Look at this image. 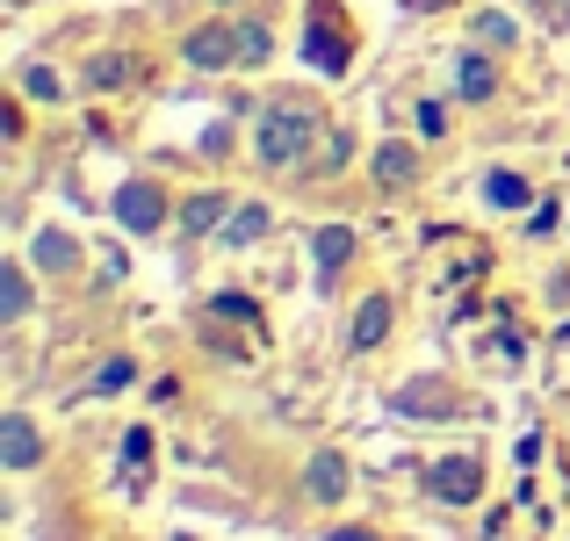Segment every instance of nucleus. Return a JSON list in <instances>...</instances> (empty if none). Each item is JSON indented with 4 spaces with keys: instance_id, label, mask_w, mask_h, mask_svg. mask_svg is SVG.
Returning <instances> with one entry per match:
<instances>
[{
    "instance_id": "f257e3e1",
    "label": "nucleus",
    "mask_w": 570,
    "mask_h": 541,
    "mask_svg": "<svg viewBox=\"0 0 570 541\" xmlns=\"http://www.w3.org/2000/svg\"><path fill=\"white\" fill-rule=\"evenodd\" d=\"M311 138H318V109L311 101H267L261 109V167H296L311 159Z\"/></svg>"
},
{
    "instance_id": "f03ea898",
    "label": "nucleus",
    "mask_w": 570,
    "mask_h": 541,
    "mask_svg": "<svg viewBox=\"0 0 570 541\" xmlns=\"http://www.w3.org/2000/svg\"><path fill=\"white\" fill-rule=\"evenodd\" d=\"M304 58L318 72H347V58H354V37L340 29V8L333 0H311V29H304Z\"/></svg>"
},
{
    "instance_id": "7ed1b4c3",
    "label": "nucleus",
    "mask_w": 570,
    "mask_h": 541,
    "mask_svg": "<svg viewBox=\"0 0 570 541\" xmlns=\"http://www.w3.org/2000/svg\"><path fill=\"white\" fill-rule=\"evenodd\" d=\"M426 491H433L441 505H470L476 491H484V462H476V455H441V462L426 470Z\"/></svg>"
},
{
    "instance_id": "20e7f679",
    "label": "nucleus",
    "mask_w": 570,
    "mask_h": 541,
    "mask_svg": "<svg viewBox=\"0 0 570 541\" xmlns=\"http://www.w3.org/2000/svg\"><path fill=\"white\" fill-rule=\"evenodd\" d=\"M116 224H124V232H159V224H167L159 180H124V188H116Z\"/></svg>"
},
{
    "instance_id": "39448f33",
    "label": "nucleus",
    "mask_w": 570,
    "mask_h": 541,
    "mask_svg": "<svg viewBox=\"0 0 570 541\" xmlns=\"http://www.w3.org/2000/svg\"><path fill=\"white\" fill-rule=\"evenodd\" d=\"M181 58L195 72H224V66H238V29L232 22H203L195 37L181 43Z\"/></svg>"
},
{
    "instance_id": "423d86ee",
    "label": "nucleus",
    "mask_w": 570,
    "mask_h": 541,
    "mask_svg": "<svg viewBox=\"0 0 570 541\" xmlns=\"http://www.w3.org/2000/svg\"><path fill=\"white\" fill-rule=\"evenodd\" d=\"M304 491L318 505H340V499H347V455H340V447H318L311 470H304Z\"/></svg>"
},
{
    "instance_id": "0eeeda50",
    "label": "nucleus",
    "mask_w": 570,
    "mask_h": 541,
    "mask_svg": "<svg viewBox=\"0 0 570 541\" xmlns=\"http://www.w3.org/2000/svg\"><path fill=\"white\" fill-rule=\"evenodd\" d=\"M455 404H462V397H455L448 383H433V375H419V383L397 390V412H412V419H448Z\"/></svg>"
},
{
    "instance_id": "6e6552de",
    "label": "nucleus",
    "mask_w": 570,
    "mask_h": 541,
    "mask_svg": "<svg viewBox=\"0 0 570 541\" xmlns=\"http://www.w3.org/2000/svg\"><path fill=\"white\" fill-rule=\"evenodd\" d=\"M0 455H8V470H37L43 441H37V426H29L22 412H8V419H0Z\"/></svg>"
},
{
    "instance_id": "1a4fd4ad",
    "label": "nucleus",
    "mask_w": 570,
    "mask_h": 541,
    "mask_svg": "<svg viewBox=\"0 0 570 541\" xmlns=\"http://www.w3.org/2000/svg\"><path fill=\"white\" fill-rule=\"evenodd\" d=\"M383 333H390V296H362V311H354V354H368V347H383Z\"/></svg>"
},
{
    "instance_id": "9d476101",
    "label": "nucleus",
    "mask_w": 570,
    "mask_h": 541,
    "mask_svg": "<svg viewBox=\"0 0 570 541\" xmlns=\"http://www.w3.org/2000/svg\"><path fill=\"white\" fill-rule=\"evenodd\" d=\"M37 267H43V275L80 267V238H72V232H37Z\"/></svg>"
},
{
    "instance_id": "9b49d317",
    "label": "nucleus",
    "mask_w": 570,
    "mask_h": 541,
    "mask_svg": "<svg viewBox=\"0 0 570 541\" xmlns=\"http://www.w3.org/2000/svg\"><path fill=\"white\" fill-rule=\"evenodd\" d=\"M455 87H462V101H484L491 87H499V72H491V58L462 51V58H455Z\"/></svg>"
},
{
    "instance_id": "f8f14e48",
    "label": "nucleus",
    "mask_w": 570,
    "mask_h": 541,
    "mask_svg": "<svg viewBox=\"0 0 570 541\" xmlns=\"http://www.w3.org/2000/svg\"><path fill=\"white\" fill-rule=\"evenodd\" d=\"M347 253H354V232L347 224H325L318 232V282H333L340 267H347Z\"/></svg>"
},
{
    "instance_id": "ddd939ff",
    "label": "nucleus",
    "mask_w": 570,
    "mask_h": 541,
    "mask_svg": "<svg viewBox=\"0 0 570 541\" xmlns=\"http://www.w3.org/2000/svg\"><path fill=\"white\" fill-rule=\"evenodd\" d=\"M412 174H419V153H412V145H397V138H390L383 153H376V180H383V188H404Z\"/></svg>"
},
{
    "instance_id": "4468645a",
    "label": "nucleus",
    "mask_w": 570,
    "mask_h": 541,
    "mask_svg": "<svg viewBox=\"0 0 570 541\" xmlns=\"http://www.w3.org/2000/svg\"><path fill=\"white\" fill-rule=\"evenodd\" d=\"M224 217H232V203H224V195H195V203L181 209V232H188V238H203V232H217Z\"/></svg>"
},
{
    "instance_id": "2eb2a0df",
    "label": "nucleus",
    "mask_w": 570,
    "mask_h": 541,
    "mask_svg": "<svg viewBox=\"0 0 570 541\" xmlns=\"http://www.w3.org/2000/svg\"><path fill=\"white\" fill-rule=\"evenodd\" d=\"M528 195H534V188H528L520 174H505V167L484 180V203H491V209H528Z\"/></svg>"
},
{
    "instance_id": "dca6fc26",
    "label": "nucleus",
    "mask_w": 570,
    "mask_h": 541,
    "mask_svg": "<svg viewBox=\"0 0 570 541\" xmlns=\"http://www.w3.org/2000/svg\"><path fill=\"white\" fill-rule=\"evenodd\" d=\"M29 311V267H0V318H22Z\"/></svg>"
},
{
    "instance_id": "f3484780",
    "label": "nucleus",
    "mask_w": 570,
    "mask_h": 541,
    "mask_svg": "<svg viewBox=\"0 0 570 541\" xmlns=\"http://www.w3.org/2000/svg\"><path fill=\"white\" fill-rule=\"evenodd\" d=\"M267 51H275V37L261 22H238V66H267Z\"/></svg>"
},
{
    "instance_id": "a211bd4d",
    "label": "nucleus",
    "mask_w": 570,
    "mask_h": 541,
    "mask_svg": "<svg viewBox=\"0 0 570 541\" xmlns=\"http://www.w3.org/2000/svg\"><path fill=\"white\" fill-rule=\"evenodd\" d=\"M130 375H138V361H124V354H116V361H101V368H95V397H116V390H124Z\"/></svg>"
},
{
    "instance_id": "6ab92c4d",
    "label": "nucleus",
    "mask_w": 570,
    "mask_h": 541,
    "mask_svg": "<svg viewBox=\"0 0 570 541\" xmlns=\"http://www.w3.org/2000/svg\"><path fill=\"white\" fill-rule=\"evenodd\" d=\"M87 80H95V87H124V80H130V58H116V51H101V58H95V66H87Z\"/></svg>"
},
{
    "instance_id": "aec40b11",
    "label": "nucleus",
    "mask_w": 570,
    "mask_h": 541,
    "mask_svg": "<svg viewBox=\"0 0 570 541\" xmlns=\"http://www.w3.org/2000/svg\"><path fill=\"white\" fill-rule=\"evenodd\" d=\"M261 232H267V209H261V203H246V209L232 217V246H253Z\"/></svg>"
},
{
    "instance_id": "412c9836",
    "label": "nucleus",
    "mask_w": 570,
    "mask_h": 541,
    "mask_svg": "<svg viewBox=\"0 0 570 541\" xmlns=\"http://www.w3.org/2000/svg\"><path fill=\"white\" fill-rule=\"evenodd\" d=\"M22 87H29L37 101H58V72H51V66H22Z\"/></svg>"
},
{
    "instance_id": "4be33fe9",
    "label": "nucleus",
    "mask_w": 570,
    "mask_h": 541,
    "mask_svg": "<svg viewBox=\"0 0 570 541\" xmlns=\"http://www.w3.org/2000/svg\"><path fill=\"white\" fill-rule=\"evenodd\" d=\"M145 455H153V433L130 426V433H124V462H130V470H145Z\"/></svg>"
},
{
    "instance_id": "5701e85b",
    "label": "nucleus",
    "mask_w": 570,
    "mask_h": 541,
    "mask_svg": "<svg viewBox=\"0 0 570 541\" xmlns=\"http://www.w3.org/2000/svg\"><path fill=\"white\" fill-rule=\"evenodd\" d=\"M476 37L484 43H513V22H505V14H476Z\"/></svg>"
},
{
    "instance_id": "b1692460",
    "label": "nucleus",
    "mask_w": 570,
    "mask_h": 541,
    "mask_svg": "<svg viewBox=\"0 0 570 541\" xmlns=\"http://www.w3.org/2000/svg\"><path fill=\"white\" fill-rule=\"evenodd\" d=\"M419 130H426V138H441V130H448V109H441V101H419Z\"/></svg>"
},
{
    "instance_id": "393cba45",
    "label": "nucleus",
    "mask_w": 570,
    "mask_h": 541,
    "mask_svg": "<svg viewBox=\"0 0 570 541\" xmlns=\"http://www.w3.org/2000/svg\"><path fill=\"white\" fill-rule=\"evenodd\" d=\"M333 541H383V534H368V528H333Z\"/></svg>"
},
{
    "instance_id": "a878e982",
    "label": "nucleus",
    "mask_w": 570,
    "mask_h": 541,
    "mask_svg": "<svg viewBox=\"0 0 570 541\" xmlns=\"http://www.w3.org/2000/svg\"><path fill=\"white\" fill-rule=\"evenodd\" d=\"M412 8H448V0H412Z\"/></svg>"
},
{
    "instance_id": "bb28decb",
    "label": "nucleus",
    "mask_w": 570,
    "mask_h": 541,
    "mask_svg": "<svg viewBox=\"0 0 570 541\" xmlns=\"http://www.w3.org/2000/svg\"><path fill=\"white\" fill-rule=\"evenodd\" d=\"M528 8H557V0H528Z\"/></svg>"
},
{
    "instance_id": "cd10ccee",
    "label": "nucleus",
    "mask_w": 570,
    "mask_h": 541,
    "mask_svg": "<svg viewBox=\"0 0 570 541\" xmlns=\"http://www.w3.org/2000/svg\"><path fill=\"white\" fill-rule=\"evenodd\" d=\"M563 340H570V325H563Z\"/></svg>"
},
{
    "instance_id": "c85d7f7f",
    "label": "nucleus",
    "mask_w": 570,
    "mask_h": 541,
    "mask_svg": "<svg viewBox=\"0 0 570 541\" xmlns=\"http://www.w3.org/2000/svg\"><path fill=\"white\" fill-rule=\"evenodd\" d=\"M224 8H232V0H224Z\"/></svg>"
}]
</instances>
